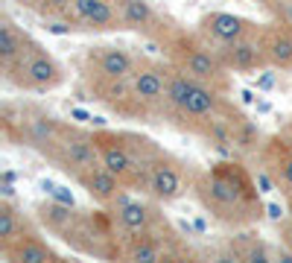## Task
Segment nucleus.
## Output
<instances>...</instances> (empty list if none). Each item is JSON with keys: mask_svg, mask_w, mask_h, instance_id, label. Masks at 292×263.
Listing matches in <instances>:
<instances>
[{"mask_svg": "<svg viewBox=\"0 0 292 263\" xmlns=\"http://www.w3.org/2000/svg\"><path fill=\"white\" fill-rule=\"evenodd\" d=\"M225 258L231 261H269V246L260 240V234L254 231H246V234H234L228 243H225Z\"/></svg>", "mask_w": 292, "mask_h": 263, "instance_id": "412c9836", "label": "nucleus"}, {"mask_svg": "<svg viewBox=\"0 0 292 263\" xmlns=\"http://www.w3.org/2000/svg\"><path fill=\"white\" fill-rule=\"evenodd\" d=\"M284 23H290L292 26V0L287 3V9H284Z\"/></svg>", "mask_w": 292, "mask_h": 263, "instance_id": "a878e982", "label": "nucleus"}, {"mask_svg": "<svg viewBox=\"0 0 292 263\" xmlns=\"http://www.w3.org/2000/svg\"><path fill=\"white\" fill-rule=\"evenodd\" d=\"M108 208H111V214H114V220H117V225H120L123 234H140V231L158 228V225L164 223L161 214H158V208H155L152 202L135 199V196H129L126 190H123Z\"/></svg>", "mask_w": 292, "mask_h": 263, "instance_id": "9d476101", "label": "nucleus"}, {"mask_svg": "<svg viewBox=\"0 0 292 263\" xmlns=\"http://www.w3.org/2000/svg\"><path fill=\"white\" fill-rule=\"evenodd\" d=\"M29 35L9 18L3 15L0 18V70H9L15 64V59L20 56V50L26 47Z\"/></svg>", "mask_w": 292, "mask_h": 263, "instance_id": "aec40b11", "label": "nucleus"}, {"mask_svg": "<svg viewBox=\"0 0 292 263\" xmlns=\"http://www.w3.org/2000/svg\"><path fill=\"white\" fill-rule=\"evenodd\" d=\"M0 258H3V261H26V263H56V261H61V255H58L38 231H32L29 225H26L9 246H0Z\"/></svg>", "mask_w": 292, "mask_h": 263, "instance_id": "f8f14e48", "label": "nucleus"}, {"mask_svg": "<svg viewBox=\"0 0 292 263\" xmlns=\"http://www.w3.org/2000/svg\"><path fill=\"white\" fill-rule=\"evenodd\" d=\"M181 73L205 82V85H214L219 91L228 88V67L222 64L219 53L216 50H208L202 44H193V41H178L175 44V64Z\"/></svg>", "mask_w": 292, "mask_h": 263, "instance_id": "423d86ee", "label": "nucleus"}, {"mask_svg": "<svg viewBox=\"0 0 292 263\" xmlns=\"http://www.w3.org/2000/svg\"><path fill=\"white\" fill-rule=\"evenodd\" d=\"M216 53H219L222 64L228 67V73H252V70H260V67L269 64V56L263 50L260 35L243 38V41H234V44H219Z\"/></svg>", "mask_w": 292, "mask_h": 263, "instance_id": "9b49d317", "label": "nucleus"}, {"mask_svg": "<svg viewBox=\"0 0 292 263\" xmlns=\"http://www.w3.org/2000/svg\"><path fill=\"white\" fill-rule=\"evenodd\" d=\"M190 176H193V173H187L184 164H181L175 155L161 152V155L155 158V164H152L146 193H149L155 202H164V205H167V202H175V199H181V196L187 193Z\"/></svg>", "mask_w": 292, "mask_h": 263, "instance_id": "0eeeda50", "label": "nucleus"}, {"mask_svg": "<svg viewBox=\"0 0 292 263\" xmlns=\"http://www.w3.org/2000/svg\"><path fill=\"white\" fill-rule=\"evenodd\" d=\"M260 41H263L266 56H269V64L292 70V26L290 23H272V26L260 29Z\"/></svg>", "mask_w": 292, "mask_h": 263, "instance_id": "f3484780", "label": "nucleus"}, {"mask_svg": "<svg viewBox=\"0 0 292 263\" xmlns=\"http://www.w3.org/2000/svg\"><path fill=\"white\" fill-rule=\"evenodd\" d=\"M260 158H263V170L272 176L275 184H284L292 193V143L284 135H272L263 149H260Z\"/></svg>", "mask_w": 292, "mask_h": 263, "instance_id": "ddd939ff", "label": "nucleus"}, {"mask_svg": "<svg viewBox=\"0 0 292 263\" xmlns=\"http://www.w3.org/2000/svg\"><path fill=\"white\" fill-rule=\"evenodd\" d=\"M167 105L175 108L178 114L199 120V123H211L216 114H222L225 100L222 91L214 85H205L187 73H181L178 67H170V85H167Z\"/></svg>", "mask_w": 292, "mask_h": 263, "instance_id": "7ed1b4c3", "label": "nucleus"}, {"mask_svg": "<svg viewBox=\"0 0 292 263\" xmlns=\"http://www.w3.org/2000/svg\"><path fill=\"white\" fill-rule=\"evenodd\" d=\"M6 82L20 88V91H35V94H47L64 85V67L61 61L44 47L38 44L32 35L26 41V47L20 50V56L15 59V64L9 70H3Z\"/></svg>", "mask_w": 292, "mask_h": 263, "instance_id": "f03ea898", "label": "nucleus"}, {"mask_svg": "<svg viewBox=\"0 0 292 263\" xmlns=\"http://www.w3.org/2000/svg\"><path fill=\"white\" fill-rule=\"evenodd\" d=\"M35 214H38V223L50 231V234H56V237H67V231L73 228V223H76V217H79V211L73 208V205H67V202H58V199H50V202H41L38 208H35Z\"/></svg>", "mask_w": 292, "mask_h": 263, "instance_id": "a211bd4d", "label": "nucleus"}, {"mask_svg": "<svg viewBox=\"0 0 292 263\" xmlns=\"http://www.w3.org/2000/svg\"><path fill=\"white\" fill-rule=\"evenodd\" d=\"M76 184H79V187H82V190H85V193L97 202V205H111V202H114V199L126 190V187H123V182H120L111 170H105L102 164H99V167H94L91 173H85Z\"/></svg>", "mask_w": 292, "mask_h": 263, "instance_id": "dca6fc26", "label": "nucleus"}, {"mask_svg": "<svg viewBox=\"0 0 292 263\" xmlns=\"http://www.w3.org/2000/svg\"><path fill=\"white\" fill-rule=\"evenodd\" d=\"M61 173H67L73 182H79L85 173H91L94 167H99V149L91 132H82L76 126H64L61 135L56 138V143L44 152Z\"/></svg>", "mask_w": 292, "mask_h": 263, "instance_id": "20e7f679", "label": "nucleus"}, {"mask_svg": "<svg viewBox=\"0 0 292 263\" xmlns=\"http://www.w3.org/2000/svg\"><path fill=\"white\" fill-rule=\"evenodd\" d=\"M35 9H38V15H44V18H50V20H70V23H82V18H79L73 0H38ZM76 29H82V26H76Z\"/></svg>", "mask_w": 292, "mask_h": 263, "instance_id": "5701e85b", "label": "nucleus"}, {"mask_svg": "<svg viewBox=\"0 0 292 263\" xmlns=\"http://www.w3.org/2000/svg\"><path fill=\"white\" fill-rule=\"evenodd\" d=\"M97 149H99V161L105 170H111L126 190H146L149 184V170L135 158L129 141L123 132H111V129H99L94 132Z\"/></svg>", "mask_w": 292, "mask_h": 263, "instance_id": "39448f33", "label": "nucleus"}, {"mask_svg": "<svg viewBox=\"0 0 292 263\" xmlns=\"http://www.w3.org/2000/svg\"><path fill=\"white\" fill-rule=\"evenodd\" d=\"M199 32L216 44H234V41L260 35V26L243 15H234V12H208L199 20Z\"/></svg>", "mask_w": 292, "mask_h": 263, "instance_id": "1a4fd4ad", "label": "nucleus"}, {"mask_svg": "<svg viewBox=\"0 0 292 263\" xmlns=\"http://www.w3.org/2000/svg\"><path fill=\"white\" fill-rule=\"evenodd\" d=\"M281 135H284V138H287V141H290V143H292V123H290V126H287V129H284V132H281Z\"/></svg>", "mask_w": 292, "mask_h": 263, "instance_id": "bb28decb", "label": "nucleus"}, {"mask_svg": "<svg viewBox=\"0 0 292 263\" xmlns=\"http://www.w3.org/2000/svg\"><path fill=\"white\" fill-rule=\"evenodd\" d=\"M190 190L199 199V205L222 225L246 228L252 223H260L263 202L257 190V182L240 161H216L211 170H199L190 176Z\"/></svg>", "mask_w": 292, "mask_h": 263, "instance_id": "f257e3e1", "label": "nucleus"}, {"mask_svg": "<svg viewBox=\"0 0 292 263\" xmlns=\"http://www.w3.org/2000/svg\"><path fill=\"white\" fill-rule=\"evenodd\" d=\"M26 225L29 223L23 220V214L12 205L9 196H3V202H0V246H9Z\"/></svg>", "mask_w": 292, "mask_h": 263, "instance_id": "4be33fe9", "label": "nucleus"}, {"mask_svg": "<svg viewBox=\"0 0 292 263\" xmlns=\"http://www.w3.org/2000/svg\"><path fill=\"white\" fill-rule=\"evenodd\" d=\"M18 3H20V6H32V9L38 6V0H18Z\"/></svg>", "mask_w": 292, "mask_h": 263, "instance_id": "cd10ccee", "label": "nucleus"}, {"mask_svg": "<svg viewBox=\"0 0 292 263\" xmlns=\"http://www.w3.org/2000/svg\"><path fill=\"white\" fill-rule=\"evenodd\" d=\"M167 85H170V70L140 61L132 76H129V94L135 100V105L140 108H158L167 102Z\"/></svg>", "mask_w": 292, "mask_h": 263, "instance_id": "6e6552de", "label": "nucleus"}, {"mask_svg": "<svg viewBox=\"0 0 292 263\" xmlns=\"http://www.w3.org/2000/svg\"><path fill=\"white\" fill-rule=\"evenodd\" d=\"M41 187L50 193V199H58V202H67V205H73V193H67V187H61V184H53V182H41Z\"/></svg>", "mask_w": 292, "mask_h": 263, "instance_id": "b1692460", "label": "nucleus"}, {"mask_svg": "<svg viewBox=\"0 0 292 263\" xmlns=\"http://www.w3.org/2000/svg\"><path fill=\"white\" fill-rule=\"evenodd\" d=\"M88 61L97 67L99 76H108V79H129L132 70L137 67L135 56L123 47H94L88 53Z\"/></svg>", "mask_w": 292, "mask_h": 263, "instance_id": "4468645a", "label": "nucleus"}, {"mask_svg": "<svg viewBox=\"0 0 292 263\" xmlns=\"http://www.w3.org/2000/svg\"><path fill=\"white\" fill-rule=\"evenodd\" d=\"M266 211H269V217H272L275 223H281V220H284V214H287V211H284L281 205H275V202H272V205H266Z\"/></svg>", "mask_w": 292, "mask_h": 263, "instance_id": "393cba45", "label": "nucleus"}, {"mask_svg": "<svg viewBox=\"0 0 292 263\" xmlns=\"http://www.w3.org/2000/svg\"><path fill=\"white\" fill-rule=\"evenodd\" d=\"M117 12H120V23L123 29H135V32H155L158 26V15L152 9L149 0H114Z\"/></svg>", "mask_w": 292, "mask_h": 263, "instance_id": "6ab92c4d", "label": "nucleus"}, {"mask_svg": "<svg viewBox=\"0 0 292 263\" xmlns=\"http://www.w3.org/2000/svg\"><path fill=\"white\" fill-rule=\"evenodd\" d=\"M82 23L88 29H97V32H114V29H123L120 23V12H117V3L114 0H73Z\"/></svg>", "mask_w": 292, "mask_h": 263, "instance_id": "2eb2a0df", "label": "nucleus"}]
</instances>
